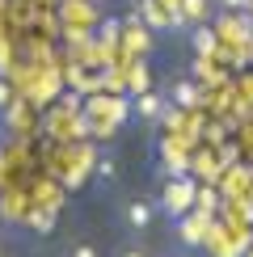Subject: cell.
<instances>
[{"instance_id": "cell-1", "label": "cell", "mask_w": 253, "mask_h": 257, "mask_svg": "<svg viewBox=\"0 0 253 257\" xmlns=\"http://www.w3.org/2000/svg\"><path fill=\"white\" fill-rule=\"evenodd\" d=\"M156 211H161V207H156L152 194H131V198L118 207V219H122L126 232H135V236H140V232H148V228L156 223Z\"/></svg>"}, {"instance_id": "cell-2", "label": "cell", "mask_w": 253, "mask_h": 257, "mask_svg": "<svg viewBox=\"0 0 253 257\" xmlns=\"http://www.w3.org/2000/svg\"><path fill=\"white\" fill-rule=\"evenodd\" d=\"M194 190H198L194 181H186V177H169L156 207H161L169 219H177V215H186V211H194Z\"/></svg>"}, {"instance_id": "cell-3", "label": "cell", "mask_w": 253, "mask_h": 257, "mask_svg": "<svg viewBox=\"0 0 253 257\" xmlns=\"http://www.w3.org/2000/svg\"><path fill=\"white\" fill-rule=\"evenodd\" d=\"M177 240L186 244V249H198V244H207V232H211V219L198 215V211H186V215H177Z\"/></svg>"}, {"instance_id": "cell-4", "label": "cell", "mask_w": 253, "mask_h": 257, "mask_svg": "<svg viewBox=\"0 0 253 257\" xmlns=\"http://www.w3.org/2000/svg\"><path fill=\"white\" fill-rule=\"evenodd\" d=\"M169 101H173L177 110H198V105L207 101V89L194 76H190V80H173V84H169Z\"/></svg>"}, {"instance_id": "cell-5", "label": "cell", "mask_w": 253, "mask_h": 257, "mask_svg": "<svg viewBox=\"0 0 253 257\" xmlns=\"http://www.w3.org/2000/svg\"><path fill=\"white\" fill-rule=\"evenodd\" d=\"M122 38H126V47H131L135 55H148V51H152V30L140 21V13H131L122 21Z\"/></svg>"}, {"instance_id": "cell-6", "label": "cell", "mask_w": 253, "mask_h": 257, "mask_svg": "<svg viewBox=\"0 0 253 257\" xmlns=\"http://www.w3.org/2000/svg\"><path fill=\"white\" fill-rule=\"evenodd\" d=\"M186 38H190V51H194V55H215V51H219V30H211L207 21L190 26Z\"/></svg>"}, {"instance_id": "cell-7", "label": "cell", "mask_w": 253, "mask_h": 257, "mask_svg": "<svg viewBox=\"0 0 253 257\" xmlns=\"http://www.w3.org/2000/svg\"><path fill=\"white\" fill-rule=\"evenodd\" d=\"M135 13H140V21L148 30H165L169 26V9L161 0H135Z\"/></svg>"}, {"instance_id": "cell-8", "label": "cell", "mask_w": 253, "mask_h": 257, "mask_svg": "<svg viewBox=\"0 0 253 257\" xmlns=\"http://www.w3.org/2000/svg\"><path fill=\"white\" fill-rule=\"evenodd\" d=\"M190 76H194L198 84H219V80H224V72L211 63V55H194V63H190Z\"/></svg>"}, {"instance_id": "cell-9", "label": "cell", "mask_w": 253, "mask_h": 257, "mask_svg": "<svg viewBox=\"0 0 253 257\" xmlns=\"http://www.w3.org/2000/svg\"><path fill=\"white\" fill-rule=\"evenodd\" d=\"M161 110H165V97L161 93H140V97H135V114H140V118H148V122H156L161 118Z\"/></svg>"}, {"instance_id": "cell-10", "label": "cell", "mask_w": 253, "mask_h": 257, "mask_svg": "<svg viewBox=\"0 0 253 257\" xmlns=\"http://www.w3.org/2000/svg\"><path fill=\"white\" fill-rule=\"evenodd\" d=\"M182 17H186V26H198V21H207L211 17V0H182Z\"/></svg>"}, {"instance_id": "cell-11", "label": "cell", "mask_w": 253, "mask_h": 257, "mask_svg": "<svg viewBox=\"0 0 253 257\" xmlns=\"http://www.w3.org/2000/svg\"><path fill=\"white\" fill-rule=\"evenodd\" d=\"M194 211H198V215H215V211H219V194H215V190H211V186H203V190H194Z\"/></svg>"}, {"instance_id": "cell-12", "label": "cell", "mask_w": 253, "mask_h": 257, "mask_svg": "<svg viewBox=\"0 0 253 257\" xmlns=\"http://www.w3.org/2000/svg\"><path fill=\"white\" fill-rule=\"evenodd\" d=\"M118 34H122V26H118V21H105V26H101V34H97V47H101V55H110V51H114Z\"/></svg>"}, {"instance_id": "cell-13", "label": "cell", "mask_w": 253, "mask_h": 257, "mask_svg": "<svg viewBox=\"0 0 253 257\" xmlns=\"http://www.w3.org/2000/svg\"><path fill=\"white\" fill-rule=\"evenodd\" d=\"M93 173H97V181H101V186H110V181L118 177V160H114V156H101L97 165H93Z\"/></svg>"}, {"instance_id": "cell-14", "label": "cell", "mask_w": 253, "mask_h": 257, "mask_svg": "<svg viewBox=\"0 0 253 257\" xmlns=\"http://www.w3.org/2000/svg\"><path fill=\"white\" fill-rule=\"evenodd\" d=\"M68 257H101V249H97L93 240H76V244L68 249Z\"/></svg>"}, {"instance_id": "cell-15", "label": "cell", "mask_w": 253, "mask_h": 257, "mask_svg": "<svg viewBox=\"0 0 253 257\" xmlns=\"http://www.w3.org/2000/svg\"><path fill=\"white\" fill-rule=\"evenodd\" d=\"M131 84H135V93H144V89H148V72H144V63H135V72H131Z\"/></svg>"}, {"instance_id": "cell-16", "label": "cell", "mask_w": 253, "mask_h": 257, "mask_svg": "<svg viewBox=\"0 0 253 257\" xmlns=\"http://www.w3.org/2000/svg\"><path fill=\"white\" fill-rule=\"evenodd\" d=\"M224 13H240V9H249V0H215Z\"/></svg>"}, {"instance_id": "cell-17", "label": "cell", "mask_w": 253, "mask_h": 257, "mask_svg": "<svg viewBox=\"0 0 253 257\" xmlns=\"http://www.w3.org/2000/svg\"><path fill=\"white\" fill-rule=\"evenodd\" d=\"M51 223H55L51 215H30V228H38V232H51Z\"/></svg>"}, {"instance_id": "cell-18", "label": "cell", "mask_w": 253, "mask_h": 257, "mask_svg": "<svg viewBox=\"0 0 253 257\" xmlns=\"http://www.w3.org/2000/svg\"><path fill=\"white\" fill-rule=\"evenodd\" d=\"M118 257H148V253H144V249H122Z\"/></svg>"}, {"instance_id": "cell-19", "label": "cell", "mask_w": 253, "mask_h": 257, "mask_svg": "<svg viewBox=\"0 0 253 257\" xmlns=\"http://www.w3.org/2000/svg\"><path fill=\"white\" fill-rule=\"evenodd\" d=\"M0 105H9V84H0Z\"/></svg>"}, {"instance_id": "cell-20", "label": "cell", "mask_w": 253, "mask_h": 257, "mask_svg": "<svg viewBox=\"0 0 253 257\" xmlns=\"http://www.w3.org/2000/svg\"><path fill=\"white\" fill-rule=\"evenodd\" d=\"M161 5H165V9H177V5H182V0H161Z\"/></svg>"}, {"instance_id": "cell-21", "label": "cell", "mask_w": 253, "mask_h": 257, "mask_svg": "<svg viewBox=\"0 0 253 257\" xmlns=\"http://www.w3.org/2000/svg\"><path fill=\"white\" fill-rule=\"evenodd\" d=\"M245 47H249V59H253V38H249V42H245Z\"/></svg>"}, {"instance_id": "cell-22", "label": "cell", "mask_w": 253, "mask_h": 257, "mask_svg": "<svg viewBox=\"0 0 253 257\" xmlns=\"http://www.w3.org/2000/svg\"><path fill=\"white\" fill-rule=\"evenodd\" d=\"M245 257H253V244H249V249H245Z\"/></svg>"}, {"instance_id": "cell-23", "label": "cell", "mask_w": 253, "mask_h": 257, "mask_svg": "<svg viewBox=\"0 0 253 257\" xmlns=\"http://www.w3.org/2000/svg\"><path fill=\"white\" fill-rule=\"evenodd\" d=\"M249 13H253V0H249Z\"/></svg>"}]
</instances>
